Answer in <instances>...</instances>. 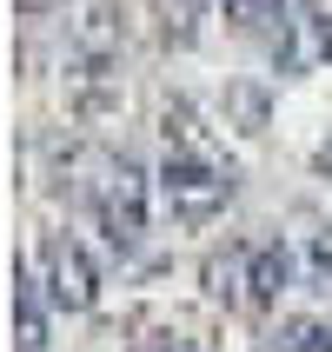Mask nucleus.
<instances>
[{"instance_id": "nucleus-1", "label": "nucleus", "mask_w": 332, "mask_h": 352, "mask_svg": "<svg viewBox=\"0 0 332 352\" xmlns=\"http://www.w3.org/2000/svg\"><path fill=\"white\" fill-rule=\"evenodd\" d=\"M153 193H159V206H166V219L206 226V219L233 199V166L213 160L206 146H193V140H179V146H166V160L153 166Z\"/></svg>"}, {"instance_id": "nucleus-2", "label": "nucleus", "mask_w": 332, "mask_h": 352, "mask_svg": "<svg viewBox=\"0 0 332 352\" xmlns=\"http://www.w3.org/2000/svg\"><path fill=\"white\" fill-rule=\"evenodd\" d=\"M153 179H146V166L140 160H113L107 173H100L93 186V226L107 233V246H113L120 259L140 253V239H146V226H153Z\"/></svg>"}, {"instance_id": "nucleus-3", "label": "nucleus", "mask_w": 332, "mask_h": 352, "mask_svg": "<svg viewBox=\"0 0 332 352\" xmlns=\"http://www.w3.org/2000/svg\"><path fill=\"white\" fill-rule=\"evenodd\" d=\"M34 273H40V293L54 299V313H87L100 299V266H93V253H87L74 233H47L40 239Z\"/></svg>"}, {"instance_id": "nucleus-4", "label": "nucleus", "mask_w": 332, "mask_h": 352, "mask_svg": "<svg viewBox=\"0 0 332 352\" xmlns=\"http://www.w3.org/2000/svg\"><path fill=\"white\" fill-rule=\"evenodd\" d=\"M293 279H299V246H286V239H253L246 246V279H239L246 286V306H259V313L279 306V293Z\"/></svg>"}, {"instance_id": "nucleus-5", "label": "nucleus", "mask_w": 332, "mask_h": 352, "mask_svg": "<svg viewBox=\"0 0 332 352\" xmlns=\"http://www.w3.org/2000/svg\"><path fill=\"white\" fill-rule=\"evenodd\" d=\"M47 313H54V299L40 293V273L14 266V346L20 352H47Z\"/></svg>"}, {"instance_id": "nucleus-6", "label": "nucleus", "mask_w": 332, "mask_h": 352, "mask_svg": "<svg viewBox=\"0 0 332 352\" xmlns=\"http://www.w3.org/2000/svg\"><path fill=\"white\" fill-rule=\"evenodd\" d=\"M219 20L239 34H273L286 20V0H219Z\"/></svg>"}, {"instance_id": "nucleus-7", "label": "nucleus", "mask_w": 332, "mask_h": 352, "mask_svg": "<svg viewBox=\"0 0 332 352\" xmlns=\"http://www.w3.org/2000/svg\"><path fill=\"white\" fill-rule=\"evenodd\" d=\"M299 286H313V293H332V226L306 233V246H299Z\"/></svg>"}, {"instance_id": "nucleus-8", "label": "nucleus", "mask_w": 332, "mask_h": 352, "mask_svg": "<svg viewBox=\"0 0 332 352\" xmlns=\"http://www.w3.org/2000/svg\"><path fill=\"white\" fill-rule=\"evenodd\" d=\"M273 352H332V319H286L273 333Z\"/></svg>"}, {"instance_id": "nucleus-9", "label": "nucleus", "mask_w": 332, "mask_h": 352, "mask_svg": "<svg viewBox=\"0 0 332 352\" xmlns=\"http://www.w3.org/2000/svg\"><path fill=\"white\" fill-rule=\"evenodd\" d=\"M133 352H199V346L179 333H146V339H133Z\"/></svg>"}, {"instance_id": "nucleus-10", "label": "nucleus", "mask_w": 332, "mask_h": 352, "mask_svg": "<svg viewBox=\"0 0 332 352\" xmlns=\"http://www.w3.org/2000/svg\"><path fill=\"white\" fill-rule=\"evenodd\" d=\"M313 47H319V54H332V14L313 20Z\"/></svg>"}, {"instance_id": "nucleus-11", "label": "nucleus", "mask_w": 332, "mask_h": 352, "mask_svg": "<svg viewBox=\"0 0 332 352\" xmlns=\"http://www.w3.org/2000/svg\"><path fill=\"white\" fill-rule=\"evenodd\" d=\"M20 14H54V7H67V0H14Z\"/></svg>"}]
</instances>
